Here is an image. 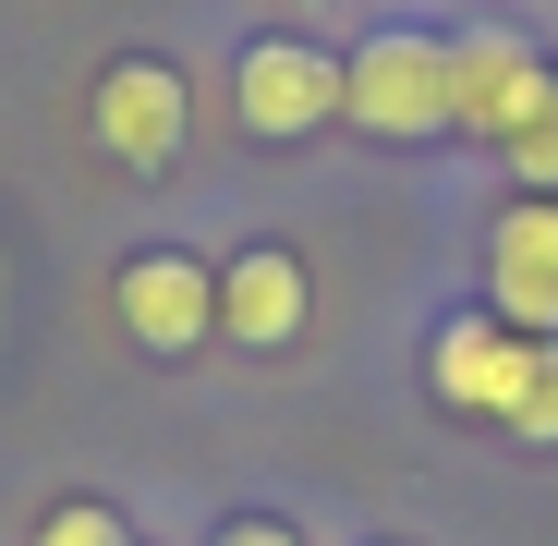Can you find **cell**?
<instances>
[{"instance_id": "obj_1", "label": "cell", "mask_w": 558, "mask_h": 546, "mask_svg": "<svg viewBox=\"0 0 558 546\" xmlns=\"http://www.w3.org/2000/svg\"><path fill=\"white\" fill-rule=\"evenodd\" d=\"M425 389H437V413L498 425L510 449H558V340H534L486 304L425 340Z\"/></svg>"}, {"instance_id": "obj_2", "label": "cell", "mask_w": 558, "mask_h": 546, "mask_svg": "<svg viewBox=\"0 0 558 546\" xmlns=\"http://www.w3.org/2000/svg\"><path fill=\"white\" fill-rule=\"evenodd\" d=\"M340 122L389 134V146H413V134H449V37H425V25L364 37V49L340 61Z\"/></svg>"}, {"instance_id": "obj_3", "label": "cell", "mask_w": 558, "mask_h": 546, "mask_svg": "<svg viewBox=\"0 0 558 546\" xmlns=\"http://www.w3.org/2000/svg\"><path fill=\"white\" fill-rule=\"evenodd\" d=\"M110 316H122L134 352L182 364V352H207V340H219V267H207L195 243H146L122 280H110Z\"/></svg>"}, {"instance_id": "obj_4", "label": "cell", "mask_w": 558, "mask_h": 546, "mask_svg": "<svg viewBox=\"0 0 558 546\" xmlns=\"http://www.w3.org/2000/svg\"><path fill=\"white\" fill-rule=\"evenodd\" d=\"M85 134H98L110 170L158 182V170L182 158V134H195V85H182L170 61H110V73H98V98H85Z\"/></svg>"}, {"instance_id": "obj_5", "label": "cell", "mask_w": 558, "mask_h": 546, "mask_svg": "<svg viewBox=\"0 0 558 546\" xmlns=\"http://www.w3.org/2000/svg\"><path fill=\"white\" fill-rule=\"evenodd\" d=\"M231 110H243V134L292 146V134L340 122V61H328V49H304V37H255V49L231 61Z\"/></svg>"}, {"instance_id": "obj_6", "label": "cell", "mask_w": 558, "mask_h": 546, "mask_svg": "<svg viewBox=\"0 0 558 546\" xmlns=\"http://www.w3.org/2000/svg\"><path fill=\"white\" fill-rule=\"evenodd\" d=\"M486 316L558 340V195H510L486 231Z\"/></svg>"}, {"instance_id": "obj_7", "label": "cell", "mask_w": 558, "mask_h": 546, "mask_svg": "<svg viewBox=\"0 0 558 546\" xmlns=\"http://www.w3.org/2000/svg\"><path fill=\"white\" fill-rule=\"evenodd\" d=\"M546 73H558V61H546L534 37H498V25H486V37H449V134L498 146V134L546 98Z\"/></svg>"}, {"instance_id": "obj_8", "label": "cell", "mask_w": 558, "mask_h": 546, "mask_svg": "<svg viewBox=\"0 0 558 546\" xmlns=\"http://www.w3.org/2000/svg\"><path fill=\"white\" fill-rule=\"evenodd\" d=\"M304 316H316V280H304L292 243H243V255L219 267V340H231V352H292Z\"/></svg>"}, {"instance_id": "obj_9", "label": "cell", "mask_w": 558, "mask_h": 546, "mask_svg": "<svg viewBox=\"0 0 558 546\" xmlns=\"http://www.w3.org/2000/svg\"><path fill=\"white\" fill-rule=\"evenodd\" d=\"M498 170L522 182V195H558V73H546V98L498 134Z\"/></svg>"}, {"instance_id": "obj_10", "label": "cell", "mask_w": 558, "mask_h": 546, "mask_svg": "<svg viewBox=\"0 0 558 546\" xmlns=\"http://www.w3.org/2000/svg\"><path fill=\"white\" fill-rule=\"evenodd\" d=\"M37 546H134V522L110 498H49L37 510Z\"/></svg>"}, {"instance_id": "obj_11", "label": "cell", "mask_w": 558, "mask_h": 546, "mask_svg": "<svg viewBox=\"0 0 558 546\" xmlns=\"http://www.w3.org/2000/svg\"><path fill=\"white\" fill-rule=\"evenodd\" d=\"M207 546H304V534H292V522H267V510H231Z\"/></svg>"}, {"instance_id": "obj_12", "label": "cell", "mask_w": 558, "mask_h": 546, "mask_svg": "<svg viewBox=\"0 0 558 546\" xmlns=\"http://www.w3.org/2000/svg\"><path fill=\"white\" fill-rule=\"evenodd\" d=\"M304 13H316V0H304Z\"/></svg>"}]
</instances>
